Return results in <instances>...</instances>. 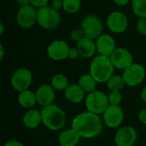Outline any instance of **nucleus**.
I'll return each instance as SVG.
<instances>
[{
	"label": "nucleus",
	"instance_id": "f257e3e1",
	"mask_svg": "<svg viewBox=\"0 0 146 146\" xmlns=\"http://www.w3.org/2000/svg\"><path fill=\"white\" fill-rule=\"evenodd\" d=\"M104 125V121L99 115L87 110L77 115L73 119L71 127L81 138L93 139L102 133Z\"/></svg>",
	"mask_w": 146,
	"mask_h": 146
},
{
	"label": "nucleus",
	"instance_id": "f03ea898",
	"mask_svg": "<svg viewBox=\"0 0 146 146\" xmlns=\"http://www.w3.org/2000/svg\"><path fill=\"white\" fill-rule=\"evenodd\" d=\"M115 68L110 56L97 55L90 63L89 72L98 83H106L114 75Z\"/></svg>",
	"mask_w": 146,
	"mask_h": 146
},
{
	"label": "nucleus",
	"instance_id": "7ed1b4c3",
	"mask_svg": "<svg viewBox=\"0 0 146 146\" xmlns=\"http://www.w3.org/2000/svg\"><path fill=\"white\" fill-rule=\"evenodd\" d=\"M42 124L50 131H59L66 124V114L56 104L43 107L41 110Z\"/></svg>",
	"mask_w": 146,
	"mask_h": 146
},
{
	"label": "nucleus",
	"instance_id": "20e7f679",
	"mask_svg": "<svg viewBox=\"0 0 146 146\" xmlns=\"http://www.w3.org/2000/svg\"><path fill=\"white\" fill-rule=\"evenodd\" d=\"M62 22V17L58 10L51 6H45L38 9L37 23L45 30H54L57 28Z\"/></svg>",
	"mask_w": 146,
	"mask_h": 146
},
{
	"label": "nucleus",
	"instance_id": "39448f33",
	"mask_svg": "<svg viewBox=\"0 0 146 146\" xmlns=\"http://www.w3.org/2000/svg\"><path fill=\"white\" fill-rule=\"evenodd\" d=\"M85 104L88 111L99 115H103L110 106L108 95L99 90H95L88 93L85 98Z\"/></svg>",
	"mask_w": 146,
	"mask_h": 146
},
{
	"label": "nucleus",
	"instance_id": "423d86ee",
	"mask_svg": "<svg viewBox=\"0 0 146 146\" xmlns=\"http://www.w3.org/2000/svg\"><path fill=\"white\" fill-rule=\"evenodd\" d=\"M81 30L85 37L96 40L104 32V24L99 17L95 15H86L81 21Z\"/></svg>",
	"mask_w": 146,
	"mask_h": 146
},
{
	"label": "nucleus",
	"instance_id": "0eeeda50",
	"mask_svg": "<svg viewBox=\"0 0 146 146\" xmlns=\"http://www.w3.org/2000/svg\"><path fill=\"white\" fill-rule=\"evenodd\" d=\"M122 77L126 86L134 87L140 85L145 79L146 71L145 67L137 62H133L123 70Z\"/></svg>",
	"mask_w": 146,
	"mask_h": 146
},
{
	"label": "nucleus",
	"instance_id": "6e6552de",
	"mask_svg": "<svg viewBox=\"0 0 146 146\" xmlns=\"http://www.w3.org/2000/svg\"><path fill=\"white\" fill-rule=\"evenodd\" d=\"M33 82V74L27 68H19L12 74L10 83L14 90L18 92L29 89Z\"/></svg>",
	"mask_w": 146,
	"mask_h": 146
},
{
	"label": "nucleus",
	"instance_id": "1a4fd4ad",
	"mask_svg": "<svg viewBox=\"0 0 146 146\" xmlns=\"http://www.w3.org/2000/svg\"><path fill=\"white\" fill-rule=\"evenodd\" d=\"M38 9L31 4L20 7L16 15L17 24L24 29H29L37 23Z\"/></svg>",
	"mask_w": 146,
	"mask_h": 146
},
{
	"label": "nucleus",
	"instance_id": "9d476101",
	"mask_svg": "<svg viewBox=\"0 0 146 146\" xmlns=\"http://www.w3.org/2000/svg\"><path fill=\"white\" fill-rule=\"evenodd\" d=\"M106 24L111 33L120 34L127 29L128 18L122 11L115 10L108 15L106 19Z\"/></svg>",
	"mask_w": 146,
	"mask_h": 146
},
{
	"label": "nucleus",
	"instance_id": "9b49d317",
	"mask_svg": "<svg viewBox=\"0 0 146 146\" xmlns=\"http://www.w3.org/2000/svg\"><path fill=\"white\" fill-rule=\"evenodd\" d=\"M124 111L120 105H110L103 114V121L110 128H118L124 121Z\"/></svg>",
	"mask_w": 146,
	"mask_h": 146
},
{
	"label": "nucleus",
	"instance_id": "f8f14e48",
	"mask_svg": "<svg viewBox=\"0 0 146 146\" xmlns=\"http://www.w3.org/2000/svg\"><path fill=\"white\" fill-rule=\"evenodd\" d=\"M70 46L68 44L62 39H57L52 41L46 48V52L48 56L56 62L63 61L68 58Z\"/></svg>",
	"mask_w": 146,
	"mask_h": 146
},
{
	"label": "nucleus",
	"instance_id": "ddd939ff",
	"mask_svg": "<svg viewBox=\"0 0 146 146\" xmlns=\"http://www.w3.org/2000/svg\"><path fill=\"white\" fill-rule=\"evenodd\" d=\"M137 139V131L132 126L120 127L115 135V143L116 146H133Z\"/></svg>",
	"mask_w": 146,
	"mask_h": 146
},
{
	"label": "nucleus",
	"instance_id": "4468645a",
	"mask_svg": "<svg viewBox=\"0 0 146 146\" xmlns=\"http://www.w3.org/2000/svg\"><path fill=\"white\" fill-rule=\"evenodd\" d=\"M110 57L117 69L124 70L133 63V56L131 51L125 47H116Z\"/></svg>",
	"mask_w": 146,
	"mask_h": 146
},
{
	"label": "nucleus",
	"instance_id": "2eb2a0df",
	"mask_svg": "<svg viewBox=\"0 0 146 146\" xmlns=\"http://www.w3.org/2000/svg\"><path fill=\"white\" fill-rule=\"evenodd\" d=\"M97 51L98 55L110 56L116 49V43L114 37L108 33H103L96 39Z\"/></svg>",
	"mask_w": 146,
	"mask_h": 146
},
{
	"label": "nucleus",
	"instance_id": "dca6fc26",
	"mask_svg": "<svg viewBox=\"0 0 146 146\" xmlns=\"http://www.w3.org/2000/svg\"><path fill=\"white\" fill-rule=\"evenodd\" d=\"M55 89L48 84H43L39 86L36 92V98H37V104L40 106L45 107L50 104H53L56 99V92Z\"/></svg>",
	"mask_w": 146,
	"mask_h": 146
},
{
	"label": "nucleus",
	"instance_id": "f3484780",
	"mask_svg": "<svg viewBox=\"0 0 146 146\" xmlns=\"http://www.w3.org/2000/svg\"><path fill=\"white\" fill-rule=\"evenodd\" d=\"M76 47L78 48L80 56L84 58H92L94 57L97 51L96 40L84 37L80 41L77 43Z\"/></svg>",
	"mask_w": 146,
	"mask_h": 146
},
{
	"label": "nucleus",
	"instance_id": "a211bd4d",
	"mask_svg": "<svg viewBox=\"0 0 146 146\" xmlns=\"http://www.w3.org/2000/svg\"><path fill=\"white\" fill-rule=\"evenodd\" d=\"M86 92L79 84H69L64 91L65 98L72 104H80L85 99Z\"/></svg>",
	"mask_w": 146,
	"mask_h": 146
},
{
	"label": "nucleus",
	"instance_id": "6ab92c4d",
	"mask_svg": "<svg viewBox=\"0 0 146 146\" xmlns=\"http://www.w3.org/2000/svg\"><path fill=\"white\" fill-rule=\"evenodd\" d=\"M24 126L29 129H36L42 123L41 111L38 110H27L22 118Z\"/></svg>",
	"mask_w": 146,
	"mask_h": 146
},
{
	"label": "nucleus",
	"instance_id": "aec40b11",
	"mask_svg": "<svg viewBox=\"0 0 146 146\" xmlns=\"http://www.w3.org/2000/svg\"><path fill=\"white\" fill-rule=\"evenodd\" d=\"M81 137L79 133L73 129H67L62 131L58 136V144L60 146H76Z\"/></svg>",
	"mask_w": 146,
	"mask_h": 146
},
{
	"label": "nucleus",
	"instance_id": "412c9836",
	"mask_svg": "<svg viewBox=\"0 0 146 146\" xmlns=\"http://www.w3.org/2000/svg\"><path fill=\"white\" fill-rule=\"evenodd\" d=\"M17 100L19 104L26 109H31L34 107L37 104V98L35 92L29 89L19 92Z\"/></svg>",
	"mask_w": 146,
	"mask_h": 146
},
{
	"label": "nucleus",
	"instance_id": "4be33fe9",
	"mask_svg": "<svg viewBox=\"0 0 146 146\" xmlns=\"http://www.w3.org/2000/svg\"><path fill=\"white\" fill-rule=\"evenodd\" d=\"M97 80L94 79V77L89 73V74H82L78 80L79 86L85 91L86 93H90L96 90L97 86Z\"/></svg>",
	"mask_w": 146,
	"mask_h": 146
},
{
	"label": "nucleus",
	"instance_id": "5701e85b",
	"mask_svg": "<svg viewBox=\"0 0 146 146\" xmlns=\"http://www.w3.org/2000/svg\"><path fill=\"white\" fill-rule=\"evenodd\" d=\"M50 86L55 89V91H65L69 86L68 79L62 74H56L51 77Z\"/></svg>",
	"mask_w": 146,
	"mask_h": 146
},
{
	"label": "nucleus",
	"instance_id": "b1692460",
	"mask_svg": "<svg viewBox=\"0 0 146 146\" xmlns=\"http://www.w3.org/2000/svg\"><path fill=\"white\" fill-rule=\"evenodd\" d=\"M106 86L110 92V91H121L126 86V83L124 81L122 75L114 74L106 82Z\"/></svg>",
	"mask_w": 146,
	"mask_h": 146
},
{
	"label": "nucleus",
	"instance_id": "393cba45",
	"mask_svg": "<svg viewBox=\"0 0 146 146\" xmlns=\"http://www.w3.org/2000/svg\"><path fill=\"white\" fill-rule=\"evenodd\" d=\"M131 7L138 18H146V0H131Z\"/></svg>",
	"mask_w": 146,
	"mask_h": 146
},
{
	"label": "nucleus",
	"instance_id": "a878e982",
	"mask_svg": "<svg viewBox=\"0 0 146 146\" xmlns=\"http://www.w3.org/2000/svg\"><path fill=\"white\" fill-rule=\"evenodd\" d=\"M81 8L80 0H63V10L68 14H76Z\"/></svg>",
	"mask_w": 146,
	"mask_h": 146
},
{
	"label": "nucleus",
	"instance_id": "bb28decb",
	"mask_svg": "<svg viewBox=\"0 0 146 146\" xmlns=\"http://www.w3.org/2000/svg\"><path fill=\"white\" fill-rule=\"evenodd\" d=\"M110 105H120L122 101V94L121 91H110L108 94Z\"/></svg>",
	"mask_w": 146,
	"mask_h": 146
},
{
	"label": "nucleus",
	"instance_id": "cd10ccee",
	"mask_svg": "<svg viewBox=\"0 0 146 146\" xmlns=\"http://www.w3.org/2000/svg\"><path fill=\"white\" fill-rule=\"evenodd\" d=\"M84 37H85V35H84V33L81 30V28H80V29H74V30L71 31V33L69 34L70 39L73 42H75L76 44L79 41H80Z\"/></svg>",
	"mask_w": 146,
	"mask_h": 146
},
{
	"label": "nucleus",
	"instance_id": "c85d7f7f",
	"mask_svg": "<svg viewBox=\"0 0 146 146\" xmlns=\"http://www.w3.org/2000/svg\"><path fill=\"white\" fill-rule=\"evenodd\" d=\"M136 29L141 34L146 36V18H139L136 23Z\"/></svg>",
	"mask_w": 146,
	"mask_h": 146
},
{
	"label": "nucleus",
	"instance_id": "c756f323",
	"mask_svg": "<svg viewBox=\"0 0 146 146\" xmlns=\"http://www.w3.org/2000/svg\"><path fill=\"white\" fill-rule=\"evenodd\" d=\"M49 2L50 0H30V4L38 9L47 6L49 4Z\"/></svg>",
	"mask_w": 146,
	"mask_h": 146
},
{
	"label": "nucleus",
	"instance_id": "7c9ffc66",
	"mask_svg": "<svg viewBox=\"0 0 146 146\" xmlns=\"http://www.w3.org/2000/svg\"><path fill=\"white\" fill-rule=\"evenodd\" d=\"M79 56H80V51L77 47H70L68 52V58L71 60H76Z\"/></svg>",
	"mask_w": 146,
	"mask_h": 146
},
{
	"label": "nucleus",
	"instance_id": "2f4dec72",
	"mask_svg": "<svg viewBox=\"0 0 146 146\" xmlns=\"http://www.w3.org/2000/svg\"><path fill=\"white\" fill-rule=\"evenodd\" d=\"M50 6L58 11L60 9H63V0H52Z\"/></svg>",
	"mask_w": 146,
	"mask_h": 146
},
{
	"label": "nucleus",
	"instance_id": "473e14b6",
	"mask_svg": "<svg viewBox=\"0 0 146 146\" xmlns=\"http://www.w3.org/2000/svg\"><path fill=\"white\" fill-rule=\"evenodd\" d=\"M139 121L142 124L146 125V109H144V110L139 111Z\"/></svg>",
	"mask_w": 146,
	"mask_h": 146
},
{
	"label": "nucleus",
	"instance_id": "72a5a7b5",
	"mask_svg": "<svg viewBox=\"0 0 146 146\" xmlns=\"http://www.w3.org/2000/svg\"><path fill=\"white\" fill-rule=\"evenodd\" d=\"M3 146H24L22 143H21L18 140H9L7 141Z\"/></svg>",
	"mask_w": 146,
	"mask_h": 146
},
{
	"label": "nucleus",
	"instance_id": "f704fd0d",
	"mask_svg": "<svg viewBox=\"0 0 146 146\" xmlns=\"http://www.w3.org/2000/svg\"><path fill=\"white\" fill-rule=\"evenodd\" d=\"M131 0H113V2L118 6H126L130 3Z\"/></svg>",
	"mask_w": 146,
	"mask_h": 146
},
{
	"label": "nucleus",
	"instance_id": "c9c22d12",
	"mask_svg": "<svg viewBox=\"0 0 146 146\" xmlns=\"http://www.w3.org/2000/svg\"><path fill=\"white\" fill-rule=\"evenodd\" d=\"M15 2L17 3V4L20 5V7L30 4V0H15Z\"/></svg>",
	"mask_w": 146,
	"mask_h": 146
},
{
	"label": "nucleus",
	"instance_id": "e433bc0d",
	"mask_svg": "<svg viewBox=\"0 0 146 146\" xmlns=\"http://www.w3.org/2000/svg\"><path fill=\"white\" fill-rule=\"evenodd\" d=\"M140 97H141V99L143 100V102L146 104V86H145L142 89L141 93H140Z\"/></svg>",
	"mask_w": 146,
	"mask_h": 146
},
{
	"label": "nucleus",
	"instance_id": "4c0bfd02",
	"mask_svg": "<svg viewBox=\"0 0 146 146\" xmlns=\"http://www.w3.org/2000/svg\"><path fill=\"white\" fill-rule=\"evenodd\" d=\"M4 56V50H3V44H0V60L2 61Z\"/></svg>",
	"mask_w": 146,
	"mask_h": 146
},
{
	"label": "nucleus",
	"instance_id": "58836bf2",
	"mask_svg": "<svg viewBox=\"0 0 146 146\" xmlns=\"http://www.w3.org/2000/svg\"><path fill=\"white\" fill-rule=\"evenodd\" d=\"M3 30H4V26H3V22H1V24H0V35H1V36H2L3 33Z\"/></svg>",
	"mask_w": 146,
	"mask_h": 146
},
{
	"label": "nucleus",
	"instance_id": "ea45409f",
	"mask_svg": "<svg viewBox=\"0 0 146 146\" xmlns=\"http://www.w3.org/2000/svg\"><path fill=\"white\" fill-rule=\"evenodd\" d=\"M94 1H100V0H94Z\"/></svg>",
	"mask_w": 146,
	"mask_h": 146
}]
</instances>
